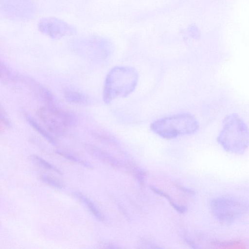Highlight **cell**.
Wrapping results in <instances>:
<instances>
[{
	"label": "cell",
	"instance_id": "cell-2",
	"mask_svg": "<svg viewBox=\"0 0 249 249\" xmlns=\"http://www.w3.org/2000/svg\"><path fill=\"white\" fill-rule=\"evenodd\" d=\"M150 128L159 136L171 139L195 133L199 128V124L193 115L185 112L155 120Z\"/></svg>",
	"mask_w": 249,
	"mask_h": 249
},
{
	"label": "cell",
	"instance_id": "cell-5",
	"mask_svg": "<svg viewBox=\"0 0 249 249\" xmlns=\"http://www.w3.org/2000/svg\"><path fill=\"white\" fill-rule=\"evenodd\" d=\"M38 28L41 32L53 38L70 33L71 29L67 23L53 18L42 19L39 22Z\"/></svg>",
	"mask_w": 249,
	"mask_h": 249
},
{
	"label": "cell",
	"instance_id": "cell-8",
	"mask_svg": "<svg viewBox=\"0 0 249 249\" xmlns=\"http://www.w3.org/2000/svg\"><path fill=\"white\" fill-rule=\"evenodd\" d=\"M13 76L8 68L2 63L0 62V79L9 80Z\"/></svg>",
	"mask_w": 249,
	"mask_h": 249
},
{
	"label": "cell",
	"instance_id": "cell-7",
	"mask_svg": "<svg viewBox=\"0 0 249 249\" xmlns=\"http://www.w3.org/2000/svg\"><path fill=\"white\" fill-rule=\"evenodd\" d=\"M27 121L29 122L30 124L37 131L38 133H39L41 135H42L43 137L48 139L50 141L53 142V139L50 135L46 131H45L39 124H37V123L35 121V120L31 116L29 115L26 116Z\"/></svg>",
	"mask_w": 249,
	"mask_h": 249
},
{
	"label": "cell",
	"instance_id": "cell-4",
	"mask_svg": "<svg viewBox=\"0 0 249 249\" xmlns=\"http://www.w3.org/2000/svg\"><path fill=\"white\" fill-rule=\"evenodd\" d=\"M37 112L47 128L53 133H62L74 123L71 114L54 107H41Z\"/></svg>",
	"mask_w": 249,
	"mask_h": 249
},
{
	"label": "cell",
	"instance_id": "cell-3",
	"mask_svg": "<svg viewBox=\"0 0 249 249\" xmlns=\"http://www.w3.org/2000/svg\"><path fill=\"white\" fill-rule=\"evenodd\" d=\"M210 206L214 216L225 223H233L248 212V205L246 203L230 197L213 198L210 202Z\"/></svg>",
	"mask_w": 249,
	"mask_h": 249
},
{
	"label": "cell",
	"instance_id": "cell-1",
	"mask_svg": "<svg viewBox=\"0 0 249 249\" xmlns=\"http://www.w3.org/2000/svg\"><path fill=\"white\" fill-rule=\"evenodd\" d=\"M218 142L226 151L243 154L249 145L248 125L238 114L232 113L226 117L217 136Z\"/></svg>",
	"mask_w": 249,
	"mask_h": 249
},
{
	"label": "cell",
	"instance_id": "cell-6",
	"mask_svg": "<svg viewBox=\"0 0 249 249\" xmlns=\"http://www.w3.org/2000/svg\"><path fill=\"white\" fill-rule=\"evenodd\" d=\"M151 188L155 193L166 198V199L169 201L170 205L178 212L180 213H184L186 211V208L184 206L178 205L176 203L170 196L165 193L164 192L153 186H151Z\"/></svg>",
	"mask_w": 249,
	"mask_h": 249
}]
</instances>
